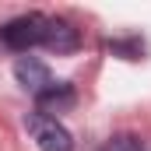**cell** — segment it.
Wrapping results in <instances>:
<instances>
[{"label":"cell","instance_id":"cell-6","mask_svg":"<svg viewBox=\"0 0 151 151\" xmlns=\"http://www.w3.org/2000/svg\"><path fill=\"white\" fill-rule=\"evenodd\" d=\"M106 49L116 53V56H123V60H141L144 56V42L141 39H109Z\"/></svg>","mask_w":151,"mask_h":151},{"label":"cell","instance_id":"cell-2","mask_svg":"<svg viewBox=\"0 0 151 151\" xmlns=\"http://www.w3.org/2000/svg\"><path fill=\"white\" fill-rule=\"evenodd\" d=\"M25 127H28V134L35 137V144L42 151H74V137H70L56 119H49V116L32 113L25 119Z\"/></svg>","mask_w":151,"mask_h":151},{"label":"cell","instance_id":"cell-3","mask_svg":"<svg viewBox=\"0 0 151 151\" xmlns=\"http://www.w3.org/2000/svg\"><path fill=\"white\" fill-rule=\"evenodd\" d=\"M74 102H77V91H74V84H67V81H53V84H46L35 95L39 116H49V119H56V113L74 109Z\"/></svg>","mask_w":151,"mask_h":151},{"label":"cell","instance_id":"cell-4","mask_svg":"<svg viewBox=\"0 0 151 151\" xmlns=\"http://www.w3.org/2000/svg\"><path fill=\"white\" fill-rule=\"evenodd\" d=\"M42 46H46L49 53H56V56H63V53H74L77 46H81V32H77L70 21H63V18H49V21H46Z\"/></svg>","mask_w":151,"mask_h":151},{"label":"cell","instance_id":"cell-5","mask_svg":"<svg viewBox=\"0 0 151 151\" xmlns=\"http://www.w3.org/2000/svg\"><path fill=\"white\" fill-rule=\"evenodd\" d=\"M14 77H18V84L21 88H28V91H42L46 84H53V77H49V67L35 60V56H21L18 63H14Z\"/></svg>","mask_w":151,"mask_h":151},{"label":"cell","instance_id":"cell-1","mask_svg":"<svg viewBox=\"0 0 151 151\" xmlns=\"http://www.w3.org/2000/svg\"><path fill=\"white\" fill-rule=\"evenodd\" d=\"M46 21L49 18H42V14H21V18H14V21H7L4 28H0V42L7 46V49H14V53H28L32 46L42 42L46 35Z\"/></svg>","mask_w":151,"mask_h":151},{"label":"cell","instance_id":"cell-7","mask_svg":"<svg viewBox=\"0 0 151 151\" xmlns=\"http://www.w3.org/2000/svg\"><path fill=\"white\" fill-rule=\"evenodd\" d=\"M102 151H144V141L137 134H116Z\"/></svg>","mask_w":151,"mask_h":151}]
</instances>
